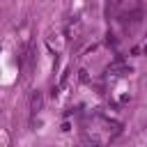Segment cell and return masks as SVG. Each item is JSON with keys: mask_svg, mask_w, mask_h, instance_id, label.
<instances>
[{"mask_svg": "<svg viewBox=\"0 0 147 147\" xmlns=\"http://www.w3.org/2000/svg\"><path fill=\"white\" fill-rule=\"evenodd\" d=\"M41 106H44V94H41L39 90H34L32 96H30V110H32V113H39Z\"/></svg>", "mask_w": 147, "mask_h": 147, "instance_id": "1", "label": "cell"}]
</instances>
